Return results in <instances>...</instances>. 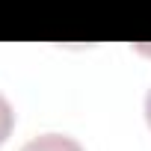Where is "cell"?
I'll return each instance as SVG.
<instances>
[{"label":"cell","instance_id":"cell-1","mask_svg":"<svg viewBox=\"0 0 151 151\" xmlns=\"http://www.w3.org/2000/svg\"><path fill=\"white\" fill-rule=\"evenodd\" d=\"M18 151H86L74 136H68V133H39V136H33V139H27Z\"/></svg>","mask_w":151,"mask_h":151},{"label":"cell","instance_id":"cell-2","mask_svg":"<svg viewBox=\"0 0 151 151\" xmlns=\"http://www.w3.org/2000/svg\"><path fill=\"white\" fill-rule=\"evenodd\" d=\"M12 127H15V110H12V104L6 101V95L0 92V145L9 139Z\"/></svg>","mask_w":151,"mask_h":151},{"label":"cell","instance_id":"cell-3","mask_svg":"<svg viewBox=\"0 0 151 151\" xmlns=\"http://www.w3.org/2000/svg\"><path fill=\"white\" fill-rule=\"evenodd\" d=\"M133 50H136L139 56H148V59H151V42H136Z\"/></svg>","mask_w":151,"mask_h":151},{"label":"cell","instance_id":"cell-4","mask_svg":"<svg viewBox=\"0 0 151 151\" xmlns=\"http://www.w3.org/2000/svg\"><path fill=\"white\" fill-rule=\"evenodd\" d=\"M145 122H148V127H151V86H148V92H145Z\"/></svg>","mask_w":151,"mask_h":151}]
</instances>
